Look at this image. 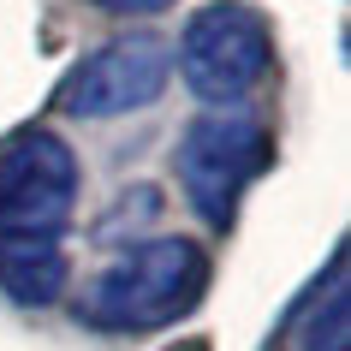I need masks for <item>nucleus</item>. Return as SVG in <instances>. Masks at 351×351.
I'll return each mask as SVG.
<instances>
[{
    "instance_id": "obj_1",
    "label": "nucleus",
    "mask_w": 351,
    "mask_h": 351,
    "mask_svg": "<svg viewBox=\"0 0 351 351\" xmlns=\"http://www.w3.org/2000/svg\"><path fill=\"white\" fill-rule=\"evenodd\" d=\"M208 292V256L191 239H149L131 244L84 286L77 322L108 333H149L167 328L203 304Z\"/></svg>"
},
{
    "instance_id": "obj_2",
    "label": "nucleus",
    "mask_w": 351,
    "mask_h": 351,
    "mask_svg": "<svg viewBox=\"0 0 351 351\" xmlns=\"http://www.w3.org/2000/svg\"><path fill=\"white\" fill-rule=\"evenodd\" d=\"M268 161H274L268 125L250 119V113H239V108H215L203 119H191L185 137H179V155H173L179 185H185L191 208L208 226H232L244 191L268 173Z\"/></svg>"
},
{
    "instance_id": "obj_3",
    "label": "nucleus",
    "mask_w": 351,
    "mask_h": 351,
    "mask_svg": "<svg viewBox=\"0 0 351 351\" xmlns=\"http://www.w3.org/2000/svg\"><path fill=\"white\" fill-rule=\"evenodd\" d=\"M268 66H274V36L256 6L215 0L203 12H191L185 36H179V72L203 101H221V108L244 101L268 77Z\"/></svg>"
},
{
    "instance_id": "obj_4",
    "label": "nucleus",
    "mask_w": 351,
    "mask_h": 351,
    "mask_svg": "<svg viewBox=\"0 0 351 351\" xmlns=\"http://www.w3.org/2000/svg\"><path fill=\"white\" fill-rule=\"evenodd\" d=\"M77 155L54 131H19L0 149V239H54L72 226Z\"/></svg>"
},
{
    "instance_id": "obj_5",
    "label": "nucleus",
    "mask_w": 351,
    "mask_h": 351,
    "mask_svg": "<svg viewBox=\"0 0 351 351\" xmlns=\"http://www.w3.org/2000/svg\"><path fill=\"white\" fill-rule=\"evenodd\" d=\"M167 77H173V48L149 30H131V36H113L108 48L77 60L54 101L72 119H119V113L149 108L167 90Z\"/></svg>"
},
{
    "instance_id": "obj_6",
    "label": "nucleus",
    "mask_w": 351,
    "mask_h": 351,
    "mask_svg": "<svg viewBox=\"0 0 351 351\" xmlns=\"http://www.w3.org/2000/svg\"><path fill=\"white\" fill-rule=\"evenodd\" d=\"M66 250L54 239H0V292L24 310H48L66 292Z\"/></svg>"
},
{
    "instance_id": "obj_7",
    "label": "nucleus",
    "mask_w": 351,
    "mask_h": 351,
    "mask_svg": "<svg viewBox=\"0 0 351 351\" xmlns=\"http://www.w3.org/2000/svg\"><path fill=\"white\" fill-rule=\"evenodd\" d=\"M351 298H346V256H333L328 298H315L304 315V351H351Z\"/></svg>"
},
{
    "instance_id": "obj_8",
    "label": "nucleus",
    "mask_w": 351,
    "mask_h": 351,
    "mask_svg": "<svg viewBox=\"0 0 351 351\" xmlns=\"http://www.w3.org/2000/svg\"><path fill=\"white\" fill-rule=\"evenodd\" d=\"M101 12H119V19H131V12H167V6H179V0H95Z\"/></svg>"
}]
</instances>
